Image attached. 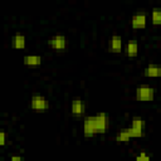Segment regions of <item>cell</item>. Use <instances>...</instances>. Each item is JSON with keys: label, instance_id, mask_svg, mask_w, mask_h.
Returning <instances> with one entry per match:
<instances>
[{"label": "cell", "instance_id": "cell-1", "mask_svg": "<svg viewBox=\"0 0 161 161\" xmlns=\"http://www.w3.org/2000/svg\"><path fill=\"white\" fill-rule=\"evenodd\" d=\"M93 122L97 133H106L109 128V117L107 113L101 112L93 116Z\"/></svg>", "mask_w": 161, "mask_h": 161}, {"label": "cell", "instance_id": "cell-2", "mask_svg": "<svg viewBox=\"0 0 161 161\" xmlns=\"http://www.w3.org/2000/svg\"><path fill=\"white\" fill-rule=\"evenodd\" d=\"M155 98V89L150 86H140L136 88V99L140 102H150Z\"/></svg>", "mask_w": 161, "mask_h": 161}, {"label": "cell", "instance_id": "cell-3", "mask_svg": "<svg viewBox=\"0 0 161 161\" xmlns=\"http://www.w3.org/2000/svg\"><path fill=\"white\" fill-rule=\"evenodd\" d=\"M30 107L36 112H45L47 109H49V102L45 97L40 94H34L30 98Z\"/></svg>", "mask_w": 161, "mask_h": 161}, {"label": "cell", "instance_id": "cell-4", "mask_svg": "<svg viewBox=\"0 0 161 161\" xmlns=\"http://www.w3.org/2000/svg\"><path fill=\"white\" fill-rule=\"evenodd\" d=\"M49 47L55 50H64L67 47V39L64 35H54L48 42Z\"/></svg>", "mask_w": 161, "mask_h": 161}, {"label": "cell", "instance_id": "cell-5", "mask_svg": "<svg viewBox=\"0 0 161 161\" xmlns=\"http://www.w3.org/2000/svg\"><path fill=\"white\" fill-rule=\"evenodd\" d=\"M146 23H147V16L145 13L135 14L131 18V25L133 29H143L146 26Z\"/></svg>", "mask_w": 161, "mask_h": 161}, {"label": "cell", "instance_id": "cell-6", "mask_svg": "<svg viewBox=\"0 0 161 161\" xmlns=\"http://www.w3.org/2000/svg\"><path fill=\"white\" fill-rule=\"evenodd\" d=\"M86 112V103L82 99H74L72 101V106H70V113L75 117H80L83 116Z\"/></svg>", "mask_w": 161, "mask_h": 161}, {"label": "cell", "instance_id": "cell-7", "mask_svg": "<svg viewBox=\"0 0 161 161\" xmlns=\"http://www.w3.org/2000/svg\"><path fill=\"white\" fill-rule=\"evenodd\" d=\"M83 133L86 137H93L97 132H96V127H94V122H93V116H88L84 118V123H83Z\"/></svg>", "mask_w": 161, "mask_h": 161}, {"label": "cell", "instance_id": "cell-8", "mask_svg": "<svg viewBox=\"0 0 161 161\" xmlns=\"http://www.w3.org/2000/svg\"><path fill=\"white\" fill-rule=\"evenodd\" d=\"M122 50V38L119 35H112L109 39V52L119 53Z\"/></svg>", "mask_w": 161, "mask_h": 161}, {"label": "cell", "instance_id": "cell-9", "mask_svg": "<svg viewBox=\"0 0 161 161\" xmlns=\"http://www.w3.org/2000/svg\"><path fill=\"white\" fill-rule=\"evenodd\" d=\"M143 74H145L146 77H150V78L161 77V67L157 65V64H148V65L145 68Z\"/></svg>", "mask_w": 161, "mask_h": 161}, {"label": "cell", "instance_id": "cell-10", "mask_svg": "<svg viewBox=\"0 0 161 161\" xmlns=\"http://www.w3.org/2000/svg\"><path fill=\"white\" fill-rule=\"evenodd\" d=\"M25 43H26L25 36L21 35V34H15L13 36V39H11V45L15 49H24L25 48Z\"/></svg>", "mask_w": 161, "mask_h": 161}, {"label": "cell", "instance_id": "cell-11", "mask_svg": "<svg viewBox=\"0 0 161 161\" xmlns=\"http://www.w3.org/2000/svg\"><path fill=\"white\" fill-rule=\"evenodd\" d=\"M125 52L127 54V57H136L137 53H138V44L136 40H131L127 43L126 48H125Z\"/></svg>", "mask_w": 161, "mask_h": 161}, {"label": "cell", "instance_id": "cell-12", "mask_svg": "<svg viewBox=\"0 0 161 161\" xmlns=\"http://www.w3.org/2000/svg\"><path fill=\"white\" fill-rule=\"evenodd\" d=\"M23 62L25 65H40L42 64V57L39 55H25L23 58Z\"/></svg>", "mask_w": 161, "mask_h": 161}, {"label": "cell", "instance_id": "cell-13", "mask_svg": "<svg viewBox=\"0 0 161 161\" xmlns=\"http://www.w3.org/2000/svg\"><path fill=\"white\" fill-rule=\"evenodd\" d=\"M145 121L141 118V117H133L132 118V122H131V126L136 130H140V131H145Z\"/></svg>", "mask_w": 161, "mask_h": 161}, {"label": "cell", "instance_id": "cell-14", "mask_svg": "<svg viewBox=\"0 0 161 161\" xmlns=\"http://www.w3.org/2000/svg\"><path fill=\"white\" fill-rule=\"evenodd\" d=\"M130 138H131V137H130V135H128L127 128L119 131V132L116 135V141H117L118 143H121V142H128Z\"/></svg>", "mask_w": 161, "mask_h": 161}, {"label": "cell", "instance_id": "cell-15", "mask_svg": "<svg viewBox=\"0 0 161 161\" xmlns=\"http://www.w3.org/2000/svg\"><path fill=\"white\" fill-rule=\"evenodd\" d=\"M151 21L153 25H160L161 24V10L160 9H153L151 14Z\"/></svg>", "mask_w": 161, "mask_h": 161}, {"label": "cell", "instance_id": "cell-16", "mask_svg": "<svg viewBox=\"0 0 161 161\" xmlns=\"http://www.w3.org/2000/svg\"><path fill=\"white\" fill-rule=\"evenodd\" d=\"M127 131H128V135H130V137H131V138H132V137H142V136H145V131L136 130V128H133L132 126H131V127H128V128H127Z\"/></svg>", "mask_w": 161, "mask_h": 161}, {"label": "cell", "instance_id": "cell-17", "mask_svg": "<svg viewBox=\"0 0 161 161\" xmlns=\"http://www.w3.org/2000/svg\"><path fill=\"white\" fill-rule=\"evenodd\" d=\"M136 160H137V161H148V160H150V156L146 155L145 152H141L140 155L136 156Z\"/></svg>", "mask_w": 161, "mask_h": 161}, {"label": "cell", "instance_id": "cell-18", "mask_svg": "<svg viewBox=\"0 0 161 161\" xmlns=\"http://www.w3.org/2000/svg\"><path fill=\"white\" fill-rule=\"evenodd\" d=\"M5 143H6V133L4 131H1L0 132V145L4 146Z\"/></svg>", "mask_w": 161, "mask_h": 161}, {"label": "cell", "instance_id": "cell-19", "mask_svg": "<svg viewBox=\"0 0 161 161\" xmlns=\"http://www.w3.org/2000/svg\"><path fill=\"white\" fill-rule=\"evenodd\" d=\"M11 160H13V161H21L23 157H21V156H11Z\"/></svg>", "mask_w": 161, "mask_h": 161}, {"label": "cell", "instance_id": "cell-20", "mask_svg": "<svg viewBox=\"0 0 161 161\" xmlns=\"http://www.w3.org/2000/svg\"><path fill=\"white\" fill-rule=\"evenodd\" d=\"M160 91H161V82H160Z\"/></svg>", "mask_w": 161, "mask_h": 161}]
</instances>
